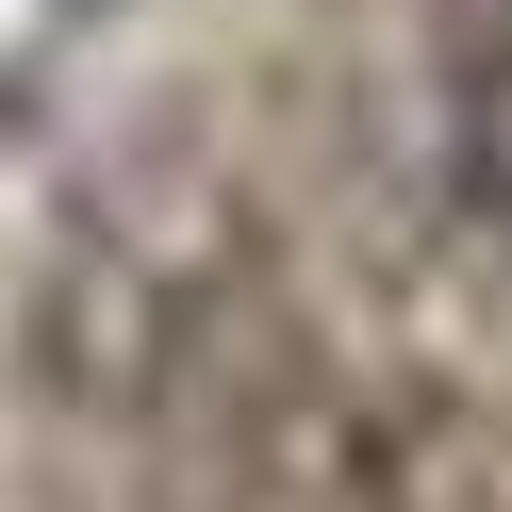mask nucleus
I'll return each mask as SVG.
<instances>
[{
	"mask_svg": "<svg viewBox=\"0 0 512 512\" xmlns=\"http://www.w3.org/2000/svg\"><path fill=\"white\" fill-rule=\"evenodd\" d=\"M446 182L512 248V0H463L446 17Z\"/></svg>",
	"mask_w": 512,
	"mask_h": 512,
	"instance_id": "nucleus-1",
	"label": "nucleus"
}]
</instances>
